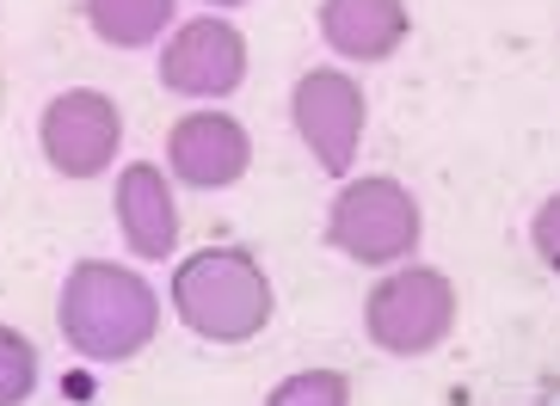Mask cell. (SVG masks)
<instances>
[{
  "mask_svg": "<svg viewBox=\"0 0 560 406\" xmlns=\"http://www.w3.org/2000/svg\"><path fill=\"white\" fill-rule=\"evenodd\" d=\"M161 302L136 271L105 259H86L62 283V339L93 363H124L154 339Z\"/></svg>",
  "mask_w": 560,
  "mask_h": 406,
  "instance_id": "1",
  "label": "cell"
},
{
  "mask_svg": "<svg viewBox=\"0 0 560 406\" xmlns=\"http://www.w3.org/2000/svg\"><path fill=\"white\" fill-rule=\"evenodd\" d=\"M173 309L198 339L241 345L271 321V277L241 246H210L173 271Z\"/></svg>",
  "mask_w": 560,
  "mask_h": 406,
  "instance_id": "2",
  "label": "cell"
},
{
  "mask_svg": "<svg viewBox=\"0 0 560 406\" xmlns=\"http://www.w3.org/2000/svg\"><path fill=\"white\" fill-rule=\"evenodd\" d=\"M327 241L358 265H395L419 246V204L407 185L395 179H351L332 197L327 216Z\"/></svg>",
  "mask_w": 560,
  "mask_h": 406,
  "instance_id": "3",
  "label": "cell"
},
{
  "mask_svg": "<svg viewBox=\"0 0 560 406\" xmlns=\"http://www.w3.org/2000/svg\"><path fill=\"white\" fill-rule=\"evenodd\" d=\"M363 326L382 351L395 358H419L431 345H444V333L456 326V283L444 271L407 265V271L382 277L370 302H363Z\"/></svg>",
  "mask_w": 560,
  "mask_h": 406,
  "instance_id": "4",
  "label": "cell"
},
{
  "mask_svg": "<svg viewBox=\"0 0 560 406\" xmlns=\"http://www.w3.org/2000/svg\"><path fill=\"white\" fill-rule=\"evenodd\" d=\"M290 117H296V136L308 142V154L327 173H351L363 142V86L339 68H314L296 81L290 98Z\"/></svg>",
  "mask_w": 560,
  "mask_h": 406,
  "instance_id": "5",
  "label": "cell"
},
{
  "mask_svg": "<svg viewBox=\"0 0 560 406\" xmlns=\"http://www.w3.org/2000/svg\"><path fill=\"white\" fill-rule=\"evenodd\" d=\"M161 81L179 98H229L247 81V37L229 19H191L161 49Z\"/></svg>",
  "mask_w": 560,
  "mask_h": 406,
  "instance_id": "6",
  "label": "cell"
},
{
  "mask_svg": "<svg viewBox=\"0 0 560 406\" xmlns=\"http://www.w3.org/2000/svg\"><path fill=\"white\" fill-rule=\"evenodd\" d=\"M117 142H124V117H117V105L105 93L74 86V93L50 98V112H44V154H50L56 173L93 179V173L112 166Z\"/></svg>",
  "mask_w": 560,
  "mask_h": 406,
  "instance_id": "7",
  "label": "cell"
},
{
  "mask_svg": "<svg viewBox=\"0 0 560 406\" xmlns=\"http://www.w3.org/2000/svg\"><path fill=\"white\" fill-rule=\"evenodd\" d=\"M166 161H173V173H179L191 192H222V185H234L247 173L253 142L229 112H191V117L173 124V136H166Z\"/></svg>",
  "mask_w": 560,
  "mask_h": 406,
  "instance_id": "8",
  "label": "cell"
},
{
  "mask_svg": "<svg viewBox=\"0 0 560 406\" xmlns=\"http://www.w3.org/2000/svg\"><path fill=\"white\" fill-rule=\"evenodd\" d=\"M320 37L351 62H382L407 37V0H320Z\"/></svg>",
  "mask_w": 560,
  "mask_h": 406,
  "instance_id": "9",
  "label": "cell"
},
{
  "mask_svg": "<svg viewBox=\"0 0 560 406\" xmlns=\"http://www.w3.org/2000/svg\"><path fill=\"white\" fill-rule=\"evenodd\" d=\"M117 222H124V241L142 253V259H166L179 246V210H173V192H166L161 166H124L117 179Z\"/></svg>",
  "mask_w": 560,
  "mask_h": 406,
  "instance_id": "10",
  "label": "cell"
},
{
  "mask_svg": "<svg viewBox=\"0 0 560 406\" xmlns=\"http://www.w3.org/2000/svg\"><path fill=\"white\" fill-rule=\"evenodd\" d=\"M86 25L117 49H142L173 25V0H86Z\"/></svg>",
  "mask_w": 560,
  "mask_h": 406,
  "instance_id": "11",
  "label": "cell"
},
{
  "mask_svg": "<svg viewBox=\"0 0 560 406\" xmlns=\"http://www.w3.org/2000/svg\"><path fill=\"white\" fill-rule=\"evenodd\" d=\"M37 388V351L25 333H13V326H0V406H19L32 401Z\"/></svg>",
  "mask_w": 560,
  "mask_h": 406,
  "instance_id": "12",
  "label": "cell"
},
{
  "mask_svg": "<svg viewBox=\"0 0 560 406\" xmlns=\"http://www.w3.org/2000/svg\"><path fill=\"white\" fill-rule=\"evenodd\" d=\"M265 406H351V382L339 370H302L278 382Z\"/></svg>",
  "mask_w": 560,
  "mask_h": 406,
  "instance_id": "13",
  "label": "cell"
},
{
  "mask_svg": "<svg viewBox=\"0 0 560 406\" xmlns=\"http://www.w3.org/2000/svg\"><path fill=\"white\" fill-rule=\"evenodd\" d=\"M536 253L560 271V197H548L542 210H536Z\"/></svg>",
  "mask_w": 560,
  "mask_h": 406,
  "instance_id": "14",
  "label": "cell"
},
{
  "mask_svg": "<svg viewBox=\"0 0 560 406\" xmlns=\"http://www.w3.org/2000/svg\"><path fill=\"white\" fill-rule=\"evenodd\" d=\"M203 7H241V0H203Z\"/></svg>",
  "mask_w": 560,
  "mask_h": 406,
  "instance_id": "15",
  "label": "cell"
}]
</instances>
